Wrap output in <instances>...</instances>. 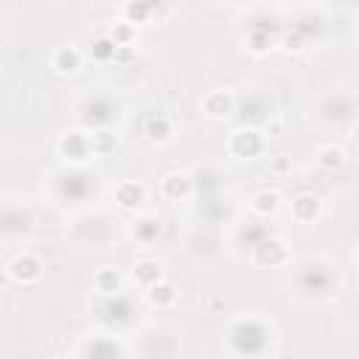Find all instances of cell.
I'll return each instance as SVG.
<instances>
[{
  "instance_id": "1",
  "label": "cell",
  "mask_w": 359,
  "mask_h": 359,
  "mask_svg": "<svg viewBox=\"0 0 359 359\" xmlns=\"http://www.w3.org/2000/svg\"><path fill=\"white\" fill-rule=\"evenodd\" d=\"M266 149V135L255 126H236L227 135V154L236 160H258Z\"/></svg>"
},
{
  "instance_id": "2",
  "label": "cell",
  "mask_w": 359,
  "mask_h": 359,
  "mask_svg": "<svg viewBox=\"0 0 359 359\" xmlns=\"http://www.w3.org/2000/svg\"><path fill=\"white\" fill-rule=\"evenodd\" d=\"M289 258H292V250H289V244H286L280 236H266V238H261V241L252 247V252H250V261H252V266H258V269H278V266L289 264Z\"/></svg>"
},
{
  "instance_id": "3",
  "label": "cell",
  "mask_w": 359,
  "mask_h": 359,
  "mask_svg": "<svg viewBox=\"0 0 359 359\" xmlns=\"http://www.w3.org/2000/svg\"><path fill=\"white\" fill-rule=\"evenodd\" d=\"M42 269H45V264H42V258H39L36 252L20 250V252L6 264V278H8L11 283L31 286V283H36V280L42 278Z\"/></svg>"
},
{
  "instance_id": "4",
  "label": "cell",
  "mask_w": 359,
  "mask_h": 359,
  "mask_svg": "<svg viewBox=\"0 0 359 359\" xmlns=\"http://www.w3.org/2000/svg\"><path fill=\"white\" fill-rule=\"evenodd\" d=\"M56 149H59V154H62L67 163H73V165H84L87 160L95 157V154H93V146H90V135H84V132H79V129H67V132L59 137Z\"/></svg>"
},
{
  "instance_id": "5",
  "label": "cell",
  "mask_w": 359,
  "mask_h": 359,
  "mask_svg": "<svg viewBox=\"0 0 359 359\" xmlns=\"http://www.w3.org/2000/svg\"><path fill=\"white\" fill-rule=\"evenodd\" d=\"M199 107H202V115L205 118H210V121H227L236 112V95L227 87H216V90H208L202 95Z\"/></svg>"
},
{
  "instance_id": "6",
  "label": "cell",
  "mask_w": 359,
  "mask_h": 359,
  "mask_svg": "<svg viewBox=\"0 0 359 359\" xmlns=\"http://www.w3.org/2000/svg\"><path fill=\"white\" fill-rule=\"evenodd\" d=\"M289 216H292L297 224H314V222L323 216V199H320L317 194L303 191V194L292 196V202H289Z\"/></svg>"
},
{
  "instance_id": "7",
  "label": "cell",
  "mask_w": 359,
  "mask_h": 359,
  "mask_svg": "<svg viewBox=\"0 0 359 359\" xmlns=\"http://www.w3.org/2000/svg\"><path fill=\"white\" fill-rule=\"evenodd\" d=\"M112 202L121 210H137L146 202V185L140 180H121L112 188Z\"/></svg>"
},
{
  "instance_id": "8",
  "label": "cell",
  "mask_w": 359,
  "mask_h": 359,
  "mask_svg": "<svg viewBox=\"0 0 359 359\" xmlns=\"http://www.w3.org/2000/svg\"><path fill=\"white\" fill-rule=\"evenodd\" d=\"M160 194H163L165 199H171V202L188 199V196L194 194V180H191V174H188V171H180V168L163 174V180H160Z\"/></svg>"
},
{
  "instance_id": "9",
  "label": "cell",
  "mask_w": 359,
  "mask_h": 359,
  "mask_svg": "<svg viewBox=\"0 0 359 359\" xmlns=\"http://www.w3.org/2000/svg\"><path fill=\"white\" fill-rule=\"evenodd\" d=\"M81 62H84V56H81V50L76 45H59L50 53V70L56 76H73V73H79Z\"/></svg>"
},
{
  "instance_id": "10",
  "label": "cell",
  "mask_w": 359,
  "mask_h": 359,
  "mask_svg": "<svg viewBox=\"0 0 359 359\" xmlns=\"http://www.w3.org/2000/svg\"><path fill=\"white\" fill-rule=\"evenodd\" d=\"M143 135H146L149 143L163 146V143H168V140L174 137V121H171L168 115H163V112H154V115L146 118V123H143Z\"/></svg>"
},
{
  "instance_id": "11",
  "label": "cell",
  "mask_w": 359,
  "mask_h": 359,
  "mask_svg": "<svg viewBox=\"0 0 359 359\" xmlns=\"http://www.w3.org/2000/svg\"><path fill=\"white\" fill-rule=\"evenodd\" d=\"M132 280H135L137 286H143V289H149V286L165 280V278H163V264H160L157 258H137L135 266H132Z\"/></svg>"
},
{
  "instance_id": "12",
  "label": "cell",
  "mask_w": 359,
  "mask_h": 359,
  "mask_svg": "<svg viewBox=\"0 0 359 359\" xmlns=\"http://www.w3.org/2000/svg\"><path fill=\"white\" fill-rule=\"evenodd\" d=\"M160 219L154 216V213H140V216H135L132 222H129V233H132V238L135 241H140V244H151L157 236H160Z\"/></svg>"
},
{
  "instance_id": "13",
  "label": "cell",
  "mask_w": 359,
  "mask_h": 359,
  "mask_svg": "<svg viewBox=\"0 0 359 359\" xmlns=\"http://www.w3.org/2000/svg\"><path fill=\"white\" fill-rule=\"evenodd\" d=\"M278 208H280V194L278 191H272V188H258L252 196H250V210L255 213V216H275L278 213Z\"/></svg>"
},
{
  "instance_id": "14",
  "label": "cell",
  "mask_w": 359,
  "mask_h": 359,
  "mask_svg": "<svg viewBox=\"0 0 359 359\" xmlns=\"http://www.w3.org/2000/svg\"><path fill=\"white\" fill-rule=\"evenodd\" d=\"M93 286L101 294H118L123 289V272L118 266H101L93 275Z\"/></svg>"
},
{
  "instance_id": "15",
  "label": "cell",
  "mask_w": 359,
  "mask_h": 359,
  "mask_svg": "<svg viewBox=\"0 0 359 359\" xmlns=\"http://www.w3.org/2000/svg\"><path fill=\"white\" fill-rule=\"evenodd\" d=\"M146 300L154 309H171L177 303V286L171 280H160V283H154V286L146 289Z\"/></svg>"
},
{
  "instance_id": "16",
  "label": "cell",
  "mask_w": 359,
  "mask_h": 359,
  "mask_svg": "<svg viewBox=\"0 0 359 359\" xmlns=\"http://www.w3.org/2000/svg\"><path fill=\"white\" fill-rule=\"evenodd\" d=\"M317 163H320L325 171H339V168H345V163H348V151H345V146H337V143L320 146V149H317Z\"/></svg>"
},
{
  "instance_id": "17",
  "label": "cell",
  "mask_w": 359,
  "mask_h": 359,
  "mask_svg": "<svg viewBox=\"0 0 359 359\" xmlns=\"http://www.w3.org/2000/svg\"><path fill=\"white\" fill-rule=\"evenodd\" d=\"M154 11H157V3H123V6H121V20L132 22V25L149 22Z\"/></svg>"
},
{
  "instance_id": "18",
  "label": "cell",
  "mask_w": 359,
  "mask_h": 359,
  "mask_svg": "<svg viewBox=\"0 0 359 359\" xmlns=\"http://www.w3.org/2000/svg\"><path fill=\"white\" fill-rule=\"evenodd\" d=\"M275 45H278V39H275L269 31H261V28H252L250 36H247V50H250L252 56H264V53H269Z\"/></svg>"
},
{
  "instance_id": "19",
  "label": "cell",
  "mask_w": 359,
  "mask_h": 359,
  "mask_svg": "<svg viewBox=\"0 0 359 359\" xmlns=\"http://www.w3.org/2000/svg\"><path fill=\"white\" fill-rule=\"evenodd\" d=\"M90 146H93V154L95 157H104V154H112L115 151L118 137L112 135V129H95V132H90Z\"/></svg>"
},
{
  "instance_id": "20",
  "label": "cell",
  "mask_w": 359,
  "mask_h": 359,
  "mask_svg": "<svg viewBox=\"0 0 359 359\" xmlns=\"http://www.w3.org/2000/svg\"><path fill=\"white\" fill-rule=\"evenodd\" d=\"M107 34L112 36L115 45H135V39H137V28L132 22H126V20H115Z\"/></svg>"
},
{
  "instance_id": "21",
  "label": "cell",
  "mask_w": 359,
  "mask_h": 359,
  "mask_svg": "<svg viewBox=\"0 0 359 359\" xmlns=\"http://www.w3.org/2000/svg\"><path fill=\"white\" fill-rule=\"evenodd\" d=\"M115 50H118V45L112 42V36H109V34L98 36V39L93 42V48H90V53H93V59H95V62H112V59H115Z\"/></svg>"
},
{
  "instance_id": "22",
  "label": "cell",
  "mask_w": 359,
  "mask_h": 359,
  "mask_svg": "<svg viewBox=\"0 0 359 359\" xmlns=\"http://www.w3.org/2000/svg\"><path fill=\"white\" fill-rule=\"evenodd\" d=\"M303 45H306V39H303V34H300L297 28L283 31V34L278 36V48H280V50H286V53H300V50H303Z\"/></svg>"
},
{
  "instance_id": "23",
  "label": "cell",
  "mask_w": 359,
  "mask_h": 359,
  "mask_svg": "<svg viewBox=\"0 0 359 359\" xmlns=\"http://www.w3.org/2000/svg\"><path fill=\"white\" fill-rule=\"evenodd\" d=\"M292 168H294V163H292L289 154H275V157H269V174L286 177V174H292Z\"/></svg>"
},
{
  "instance_id": "24",
  "label": "cell",
  "mask_w": 359,
  "mask_h": 359,
  "mask_svg": "<svg viewBox=\"0 0 359 359\" xmlns=\"http://www.w3.org/2000/svg\"><path fill=\"white\" fill-rule=\"evenodd\" d=\"M135 59V45H118V50H115V65H129Z\"/></svg>"
},
{
  "instance_id": "25",
  "label": "cell",
  "mask_w": 359,
  "mask_h": 359,
  "mask_svg": "<svg viewBox=\"0 0 359 359\" xmlns=\"http://www.w3.org/2000/svg\"><path fill=\"white\" fill-rule=\"evenodd\" d=\"M351 137H353V140H356V143H359V121H356V123H353V126H351Z\"/></svg>"
},
{
  "instance_id": "26",
  "label": "cell",
  "mask_w": 359,
  "mask_h": 359,
  "mask_svg": "<svg viewBox=\"0 0 359 359\" xmlns=\"http://www.w3.org/2000/svg\"><path fill=\"white\" fill-rule=\"evenodd\" d=\"M275 359H297V356H294V353H289V351H283V353H278Z\"/></svg>"
},
{
  "instance_id": "27",
  "label": "cell",
  "mask_w": 359,
  "mask_h": 359,
  "mask_svg": "<svg viewBox=\"0 0 359 359\" xmlns=\"http://www.w3.org/2000/svg\"><path fill=\"white\" fill-rule=\"evenodd\" d=\"M53 359H70V356H62V353H59V356H53Z\"/></svg>"
}]
</instances>
